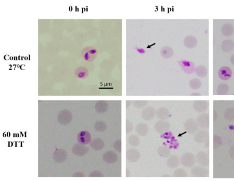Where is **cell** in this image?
Returning a JSON list of instances; mask_svg holds the SVG:
<instances>
[{
  "label": "cell",
  "instance_id": "23",
  "mask_svg": "<svg viewBox=\"0 0 234 181\" xmlns=\"http://www.w3.org/2000/svg\"><path fill=\"white\" fill-rule=\"evenodd\" d=\"M185 176V172L183 169H178L175 171L173 173L174 177H182Z\"/></svg>",
  "mask_w": 234,
  "mask_h": 181
},
{
  "label": "cell",
  "instance_id": "5",
  "mask_svg": "<svg viewBox=\"0 0 234 181\" xmlns=\"http://www.w3.org/2000/svg\"><path fill=\"white\" fill-rule=\"evenodd\" d=\"M156 112L153 108L147 107L144 109L141 116L145 121H151L155 116Z\"/></svg>",
  "mask_w": 234,
  "mask_h": 181
},
{
  "label": "cell",
  "instance_id": "31",
  "mask_svg": "<svg viewBox=\"0 0 234 181\" xmlns=\"http://www.w3.org/2000/svg\"><path fill=\"white\" fill-rule=\"evenodd\" d=\"M229 128H230V130H234V126H232V125H230V126H229Z\"/></svg>",
  "mask_w": 234,
  "mask_h": 181
},
{
  "label": "cell",
  "instance_id": "18",
  "mask_svg": "<svg viewBox=\"0 0 234 181\" xmlns=\"http://www.w3.org/2000/svg\"><path fill=\"white\" fill-rule=\"evenodd\" d=\"M128 143L133 147H138L139 145L140 140L138 136L136 135H132L129 137Z\"/></svg>",
  "mask_w": 234,
  "mask_h": 181
},
{
  "label": "cell",
  "instance_id": "11",
  "mask_svg": "<svg viewBox=\"0 0 234 181\" xmlns=\"http://www.w3.org/2000/svg\"><path fill=\"white\" fill-rule=\"evenodd\" d=\"M167 164L170 168H176L178 167L179 164V159L175 155H171L168 157Z\"/></svg>",
  "mask_w": 234,
  "mask_h": 181
},
{
  "label": "cell",
  "instance_id": "1",
  "mask_svg": "<svg viewBox=\"0 0 234 181\" xmlns=\"http://www.w3.org/2000/svg\"><path fill=\"white\" fill-rule=\"evenodd\" d=\"M170 128V125L168 122L165 120H160L157 122L155 125V131L160 134L165 133Z\"/></svg>",
  "mask_w": 234,
  "mask_h": 181
},
{
  "label": "cell",
  "instance_id": "6",
  "mask_svg": "<svg viewBox=\"0 0 234 181\" xmlns=\"http://www.w3.org/2000/svg\"><path fill=\"white\" fill-rule=\"evenodd\" d=\"M103 160L107 163L113 164L117 162L118 156L113 151H108L103 155Z\"/></svg>",
  "mask_w": 234,
  "mask_h": 181
},
{
  "label": "cell",
  "instance_id": "12",
  "mask_svg": "<svg viewBox=\"0 0 234 181\" xmlns=\"http://www.w3.org/2000/svg\"><path fill=\"white\" fill-rule=\"evenodd\" d=\"M157 153L163 158H167L170 156V152L168 148L165 146H161L157 150Z\"/></svg>",
  "mask_w": 234,
  "mask_h": 181
},
{
  "label": "cell",
  "instance_id": "25",
  "mask_svg": "<svg viewBox=\"0 0 234 181\" xmlns=\"http://www.w3.org/2000/svg\"><path fill=\"white\" fill-rule=\"evenodd\" d=\"M200 83L199 81V80L197 79H194L192 80L190 82V85L191 86V88L193 89H196L199 88V87L200 85V84H198Z\"/></svg>",
  "mask_w": 234,
  "mask_h": 181
},
{
  "label": "cell",
  "instance_id": "24",
  "mask_svg": "<svg viewBox=\"0 0 234 181\" xmlns=\"http://www.w3.org/2000/svg\"><path fill=\"white\" fill-rule=\"evenodd\" d=\"M133 129V125L130 121L127 120L126 121V132L127 133H129L132 131Z\"/></svg>",
  "mask_w": 234,
  "mask_h": 181
},
{
  "label": "cell",
  "instance_id": "10",
  "mask_svg": "<svg viewBox=\"0 0 234 181\" xmlns=\"http://www.w3.org/2000/svg\"><path fill=\"white\" fill-rule=\"evenodd\" d=\"M156 115L157 118L160 120H166L169 116L170 112L166 108L162 107L157 109Z\"/></svg>",
  "mask_w": 234,
  "mask_h": 181
},
{
  "label": "cell",
  "instance_id": "2",
  "mask_svg": "<svg viewBox=\"0 0 234 181\" xmlns=\"http://www.w3.org/2000/svg\"><path fill=\"white\" fill-rule=\"evenodd\" d=\"M126 158L132 162H136L140 158V154L139 151L135 148H131L126 152Z\"/></svg>",
  "mask_w": 234,
  "mask_h": 181
},
{
  "label": "cell",
  "instance_id": "29",
  "mask_svg": "<svg viewBox=\"0 0 234 181\" xmlns=\"http://www.w3.org/2000/svg\"><path fill=\"white\" fill-rule=\"evenodd\" d=\"M135 49L139 53H140V54H144L145 52V50L143 48L135 47Z\"/></svg>",
  "mask_w": 234,
  "mask_h": 181
},
{
  "label": "cell",
  "instance_id": "3",
  "mask_svg": "<svg viewBox=\"0 0 234 181\" xmlns=\"http://www.w3.org/2000/svg\"><path fill=\"white\" fill-rule=\"evenodd\" d=\"M72 119V114L68 111H62L58 115V121L63 125L69 124Z\"/></svg>",
  "mask_w": 234,
  "mask_h": 181
},
{
  "label": "cell",
  "instance_id": "20",
  "mask_svg": "<svg viewBox=\"0 0 234 181\" xmlns=\"http://www.w3.org/2000/svg\"><path fill=\"white\" fill-rule=\"evenodd\" d=\"M196 74L199 77H204L207 75V68L203 66H199L196 69Z\"/></svg>",
  "mask_w": 234,
  "mask_h": 181
},
{
  "label": "cell",
  "instance_id": "13",
  "mask_svg": "<svg viewBox=\"0 0 234 181\" xmlns=\"http://www.w3.org/2000/svg\"><path fill=\"white\" fill-rule=\"evenodd\" d=\"M184 45L188 48H193L197 45V40L194 37L188 36L184 40Z\"/></svg>",
  "mask_w": 234,
  "mask_h": 181
},
{
  "label": "cell",
  "instance_id": "30",
  "mask_svg": "<svg viewBox=\"0 0 234 181\" xmlns=\"http://www.w3.org/2000/svg\"><path fill=\"white\" fill-rule=\"evenodd\" d=\"M230 60V61H231V62L233 63V65H234V55H233L231 56Z\"/></svg>",
  "mask_w": 234,
  "mask_h": 181
},
{
  "label": "cell",
  "instance_id": "26",
  "mask_svg": "<svg viewBox=\"0 0 234 181\" xmlns=\"http://www.w3.org/2000/svg\"><path fill=\"white\" fill-rule=\"evenodd\" d=\"M134 106L139 109H141L146 105L145 101H135L134 103Z\"/></svg>",
  "mask_w": 234,
  "mask_h": 181
},
{
  "label": "cell",
  "instance_id": "21",
  "mask_svg": "<svg viewBox=\"0 0 234 181\" xmlns=\"http://www.w3.org/2000/svg\"><path fill=\"white\" fill-rule=\"evenodd\" d=\"M95 128L98 131H103L106 129V126L105 123L102 121L97 122L95 125Z\"/></svg>",
  "mask_w": 234,
  "mask_h": 181
},
{
  "label": "cell",
  "instance_id": "27",
  "mask_svg": "<svg viewBox=\"0 0 234 181\" xmlns=\"http://www.w3.org/2000/svg\"><path fill=\"white\" fill-rule=\"evenodd\" d=\"M87 72L86 70H84H84H82L81 69V70H80L79 71L77 72V77L81 78V79H82V78H84L87 77Z\"/></svg>",
  "mask_w": 234,
  "mask_h": 181
},
{
  "label": "cell",
  "instance_id": "17",
  "mask_svg": "<svg viewBox=\"0 0 234 181\" xmlns=\"http://www.w3.org/2000/svg\"><path fill=\"white\" fill-rule=\"evenodd\" d=\"M233 27L231 25L226 24L222 27V32L223 35L226 36L231 35L233 32Z\"/></svg>",
  "mask_w": 234,
  "mask_h": 181
},
{
  "label": "cell",
  "instance_id": "28",
  "mask_svg": "<svg viewBox=\"0 0 234 181\" xmlns=\"http://www.w3.org/2000/svg\"><path fill=\"white\" fill-rule=\"evenodd\" d=\"M92 177H103V174H102V172H100L99 171H95L94 172L92 173Z\"/></svg>",
  "mask_w": 234,
  "mask_h": 181
},
{
  "label": "cell",
  "instance_id": "9",
  "mask_svg": "<svg viewBox=\"0 0 234 181\" xmlns=\"http://www.w3.org/2000/svg\"><path fill=\"white\" fill-rule=\"evenodd\" d=\"M135 131L138 135L141 136H144L148 133V127L145 123H139L136 126Z\"/></svg>",
  "mask_w": 234,
  "mask_h": 181
},
{
  "label": "cell",
  "instance_id": "7",
  "mask_svg": "<svg viewBox=\"0 0 234 181\" xmlns=\"http://www.w3.org/2000/svg\"><path fill=\"white\" fill-rule=\"evenodd\" d=\"M219 76L222 80H228L232 76V71L227 67L221 68L219 71Z\"/></svg>",
  "mask_w": 234,
  "mask_h": 181
},
{
  "label": "cell",
  "instance_id": "4",
  "mask_svg": "<svg viewBox=\"0 0 234 181\" xmlns=\"http://www.w3.org/2000/svg\"><path fill=\"white\" fill-rule=\"evenodd\" d=\"M77 139L80 144L86 145L91 141V136L87 131H82L78 135Z\"/></svg>",
  "mask_w": 234,
  "mask_h": 181
},
{
  "label": "cell",
  "instance_id": "22",
  "mask_svg": "<svg viewBox=\"0 0 234 181\" xmlns=\"http://www.w3.org/2000/svg\"><path fill=\"white\" fill-rule=\"evenodd\" d=\"M113 147L118 152H121L122 151V141L121 140H118L115 141L113 145Z\"/></svg>",
  "mask_w": 234,
  "mask_h": 181
},
{
  "label": "cell",
  "instance_id": "8",
  "mask_svg": "<svg viewBox=\"0 0 234 181\" xmlns=\"http://www.w3.org/2000/svg\"><path fill=\"white\" fill-rule=\"evenodd\" d=\"M180 65L185 72L188 73H192L194 69V65L193 62L186 60H182L179 62Z\"/></svg>",
  "mask_w": 234,
  "mask_h": 181
},
{
  "label": "cell",
  "instance_id": "15",
  "mask_svg": "<svg viewBox=\"0 0 234 181\" xmlns=\"http://www.w3.org/2000/svg\"><path fill=\"white\" fill-rule=\"evenodd\" d=\"M108 108V105L104 101H100L96 104V109L99 113H104Z\"/></svg>",
  "mask_w": 234,
  "mask_h": 181
},
{
  "label": "cell",
  "instance_id": "16",
  "mask_svg": "<svg viewBox=\"0 0 234 181\" xmlns=\"http://www.w3.org/2000/svg\"><path fill=\"white\" fill-rule=\"evenodd\" d=\"M234 47V43L232 41L226 40L223 42L222 45V49L223 51L228 52L233 50Z\"/></svg>",
  "mask_w": 234,
  "mask_h": 181
},
{
  "label": "cell",
  "instance_id": "19",
  "mask_svg": "<svg viewBox=\"0 0 234 181\" xmlns=\"http://www.w3.org/2000/svg\"><path fill=\"white\" fill-rule=\"evenodd\" d=\"M173 50L170 47H165L162 48L161 51V55L162 56L165 58H169L173 56Z\"/></svg>",
  "mask_w": 234,
  "mask_h": 181
},
{
  "label": "cell",
  "instance_id": "14",
  "mask_svg": "<svg viewBox=\"0 0 234 181\" xmlns=\"http://www.w3.org/2000/svg\"><path fill=\"white\" fill-rule=\"evenodd\" d=\"M91 147L94 150H100L103 149L104 147V144L103 141L99 138L95 139L94 141H92Z\"/></svg>",
  "mask_w": 234,
  "mask_h": 181
}]
</instances>
